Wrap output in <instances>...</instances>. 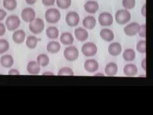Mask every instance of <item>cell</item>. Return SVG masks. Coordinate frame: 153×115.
<instances>
[{
    "label": "cell",
    "mask_w": 153,
    "mask_h": 115,
    "mask_svg": "<svg viewBox=\"0 0 153 115\" xmlns=\"http://www.w3.org/2000/svg\"><path fill=\"white\" fill-rule=\"evenodd\" d=\"M141 14L143 17H146V4H144L141 8Z\"/></svg>",
    "instance_id": "cell-40"
},
{
    "label": "cell",
    "mask_w": 153,
    "mask_h": 115,
    "mask_svg": "<svg viewBox=\"0 0 153 115\" xmlns=\"http://www.w3.org/2000/svg\"><path fill=\"white\" fill-rule=\"evenodd\" d=\"M26 70L29 74L33 75H38L40 72L41 66L37 63L36 61H30L27 64Z\"/></svg>",
    "instance_id": "cell-15"
},
{
    "label": "cell",
    "mask_w": 153,
    "mask_h": 115,
    "mask_svg": "<svg viewBox=\"0 0 153 115\" xmlns=\"http://www.w3.org/2000/svg\"><path fill=\"white\" fill-rule=\"evenodd\" d=\"M46 36L52 40L57 39L59 37V31L56 26H49L45 31Z\"/></svg>",
    "instance_id": "cell-25"
},
{
    "label": "cell",
    "mask_w": 153,
    "mask_h": 115,
    "mask_svg": "<svg viewBox=\"0 0 153 115\" xmlns=\"http://www.w3.org/2000/svg\"><path fill=\"white\" fill-rule=\"evenodd\" d=\"M123 47L119 42H112L108 47V52L110 55L116 57L121 54Z\"/></svg>",
    "instance_id": "cell-12"
},
{
    "label": "cell",
    "mask_w": 153,
    "mask_h": 115,
    "mask_svg": "<svg viewBox=\"0 0 153 115\" xmlns=\"http://www.w3.org/2000/svg\"><path fill=\"white\" fill-rule=\"evenodd\" d=\"M4 8L8 11H13L17 7V0H3Z\"/></svg>",
    "instance_id": "cell-28"
},
{
    "label": "cell",
    "mask_w": 153,
    "mask_h": 115,
    "mask_svg": "<svg viewBox=\"0 0 153 115\" xmlns=\"http://www.w3.org/2000/svg\"><path fill=\"white\" fill-rule=\"evenodd\" d=\"M84 8L86 12L89 14H94L97 13L100 8V5L97 1H94V0H90L85 2Z\"/></svg>",
    "instance_id": "cell-13"
},
{
    "label": "cell",
    "mask_w": 153,
    "mask_h": 115,
    "mask_svg": "<svg viewBox=\"0 0 153 115\" xmlns=\"http://www.w3.org/2000/svg\"><path fill=\"white\" fill-rule=\"evenodd\" d=\"M71 0H56L57 7L61 10L68 9L71 5Z\"/></svg>",
    "instance_id": "cell-30"
},
{
    "label": "cell",
    "mask_w": 153,
    "mask_h": 115,
    "mask_svg": "<svg viewBox=\"0 0 153 115\" xmlns=\"http://www.w3.org/2000/svg\"><path fill=\"white\" fill-rule=\"evenodd\" d=\"M26 34L23 30H17L12 34V40L17 44H21L26 40Z\"/></svg>",
    "instance_id": "cell-16"
},
{
    "label": "cell",
    "mask_w": 153,
    "mask_h": 115,
    "mask_svg": "<svg viewBox=\"0 0 153 115\" xmlns=\"http://www.w3.org/2000/svg\"><path fill=\"white\" fill-rule=\"evenodd\" d=\"M14 64L13 57L10 55H3L0 58V65L3 68L10 69Z\"/></svg>",
    "instance_id": "cell-18"
},
{
    "label": "cell",
    "mask_w": 153,
    "mask_h": 115,
    "mask_svg": "<svg viewBox=\"0 0 153 115\" xmlns=\"http://www.w3.org/2000/svg\"><path fill=\"white\" fill-rule=\"evenodd\" d=\"M74 74L73 69L68 66H64L63 68H61L57 72V75L60 76H74Z\"/></svg>",
    "instance_id": "cell-29"
},
{
    "label": "cell",
    "mask_w": 153,
    "mask_h": 115,
    "mask_svg": "<svg viewBox=\"0 0 153 115\" xmlns=\"http://www.w3.org/2000/svg\"><path fill=\"white\" fill-rule=\"evenodd\" d=\"M21 21L18 16L10 15L8 16L5 21V26L7 30L10 31H14L21 26Z\"/></svg>",
    "instance_id": "cell-4"
},
{
    "label": "cell",
    "mask_w": 153,
    "mask_h": 115,
    "mask_svg": "<svg viewBox=\"0 0 153 115\" xmlns=\"http://www.w3.org/2000/svg\"><path fill=\"white\" fill-rule=\"evenodd\" d=\"M29 30L35 35H39L44 31L45 22L40 18H35L34 20L29 22Z\"/></svg>",
    "instance_id": "cell-3"
},
{
    "label": "cell",
    "mask_w": 153,
    "mask_h": 115,
    "mask_svg": "<svg viewBox=\"0 0 153 115\" xmlns=\"http://www.w3.org/2000/svg\"><path fill=\"white\" fill-rule=\"evenodd\" d=\"M100 25L103 27H108L112 25L114 22V17L111 13L103 12L100 13L98 19Z\"/></svg>",
    "instance_id": "cell-8"
},
{
    "label": "cell",
    "mask_w": 153,
    "mask_h": 115,
    "mask_svg": "<svg viewBox=\"0 0 153 115\" xmlns=\"http://www.w3.org/2000/svg\"><path fill=\"white\" fill-rule=\"evenodd\" d=\"M7 13L5 11V10L3 8H0V22L3 21L4 19L7 17Z\"/></svg>",
    "instance_id": "cell-38"
},
{
    "label": "cell",
    "mask_w": 153,
    "mask_h": 115,
    "mask_svg": "<svg viewBox=\"0 0 153 115\" xmlns=\"http://www.w3.org/2000/svg\"><path fill=\"white\" fill-rule=\"evenodd\" d=\"M123 58L124 61L128 62H131L135 60L136 58V52L133 49H126L123 52Z\"/></svg>",
    "instance_id": "cell-26"
},
{
    "label": "cell",
    "mask_w": 153,
    "mask_h": 115,
    "mask_svg": "<svg viewBox=\"0 0 153 115\" xmlns=\"http://www.w3.org/2000/svg\"><path fill=\"white\" fill-rule=\"evenodd\" d=\"M137 51L141 54H145L146 52V41L142 40L137 42L136 46Z\"/></svg>",
    "instance_id": "cell-33"
},
{
    "label": "cell",
    "mask_w": 153,
    "mask_h": 115,
    "mask_svg": "<svg viewBox=\"0 0 153 115\" xmlns=\"http://www.w3.org/2000/svg\"><path fill=\"white\" fill-rule=\"evenodd\" d=\"M119 70L118 65L114 62H110L105 66V74L107 76H115L117 75Z\"/></svg>",
    "instance_id": "cell-22"
},
{
    "label": "cell",
    "mask_w": 153,
    "mask_h": 115,
    "mask_svg": "<svg viewBox=\"0 0 153 115\" xmlns=\"http://www.w3.org/2000/svg\"><path fill=\"white\" fill-rule=\"evenodd\" d=\"M84 68L89 73H94L99 69L98 62L94 59L87 60L84 63Z\"/></svg>",
    "instance_id": "cell-11"
},
{
    "label": "cell",
    "mask_w": 153,
    "mask_h": 115,
    "mask_svg": "<svg viewBox=\"0 0 153 115\" xmlns=\"http://www.w3.org/2000/svg\"><path fill=\"white\" fill-rule=\"evenodd\" d=\"M44 16L46 22L48 23L56 24L60 21L61 13L58 9L56 8H50L45 11Z\"/></svg>",
    "instance_id": "cell-1"
},
{
    "label": "cell",
    "mask_w": 153,
    "mask_h": 115,
    "mask_svg": "<svg viewBox=\"0 0 153 115\" xmlns=\"http://www.w3.org/2000/svg\"><path fill=\"white\" fill-rule=\"evenodd\" d=\"M10 49L9 42L4 38H0V55L4 54Z\"/></svg>",
    "instance_id": "cell-31"
},
{
    "label": "cell",
    "mask_w": 153,
    "mask_h": 115,
    "mask_svg": "<svg viewBox=\"0 0 153 115\" xmlns=\"http://www.w3.org/2000/svg\"><path fill=\"white\" fill-rule=\"evenodd\" d=\"M100 36L102 40L108 42L113 41L115 38L114 33L108 28L102 29L100 31Z\"/></svg>",
    "instance_id": "cell-19"
},
{
    "label": "cell",
    "mask_w": 153,
    "mask_h": 115,
    "mask_svg": "<svg viewBox=\"0 0 153 115\" xmlns=\"http://www.w3.org/2000/svg\"><path fill=\"white\" fill-rule=\"evenodd\" d=\"M0 66H1V65H0Z\"/></svg>",
    "instance_id": "cell-45"
},
{
    "label": "cell",
    "mask_w": 153,
    "mask_h": 115,
    "mask_svg": "<svg viewBox=\"0 0 153 115\" xmlns=\"http://www.w3.org/2000/svg\"><path fill=\"white\" fill-rule=\"evenodd\" d=\"M122 5L124 9L131 10L135 7L136 0H123Z\"/></svg>",
    "instance_id": "cell-32"
},
{
    "label": "cell",
    "mask_w": 153,
    "mask_h": 115,
    "mask_svg": "<svg viewBox=\"0 0 153 115\" xmlns=\"http://www.w3.org/2000/svg\"><path fill=\"white\" fill-rule=\"evenodd\" d=\"M36 62L41 67H45L49 64L50 58L46 54H40L36 58Z\"/></svg>",
    "instance_id": "cell-27"
},
{
    "label": "cell",
    "mask_w": 153,
    "mask_h": 115,
    "mask_svg": "<svg viewBox=\"0 0 153 115\" xmlns=\"http://www.w3.org/2000/svg\"><path fill=\"white\" fill-rule=\"evenodd\" d=\"M43 75H49V76H51V75H55V74L52 72L51 71H46L45 72H44L42 74Z\"/></svg>",
    "instance_id": "cell-42"
},
{
    "label": "cell",
    "mask_w": 153,
    "mask_h": 115,
    "mask_svg": "<svg viewBox=\"0 0 153 115\" xmlns=\"http://www.w3.org/2000/svg\"><path fill=\"white\" fill-rule=\"evenodd\" d=\"M138 34L140 37L146 38V24H143L140 26L139 30H138Z\"/></svg>",
    "instance_id": "cell-34"
},
{
    "label": "cell",
    "mask_w": 153,
    "mask_h": 115,
    "mask_svg": "<svg viewBox=\"0 0 153 115\" xmlns=\"http://www.w3.org/2000/svg\"><path fill=\"white\" fill-rule=\"evenodd\" d=\"M40 41V38L34 35H30L26 38V46L30 49H34L37 47L38 43Z\"/></svg>",
    "instance_id": "cell-24"
},
{
    "label": "cell",
    "mask_w": 153,
    "mask_h": 115,
    "mask_svg": "<svg viewBox=\"0 0 153 115\" xmlns=\"http://www.w3.org/2000/svg\"><path fill=\"white\" fill-rule=\"evenodd\" d=\"M79 14L75 11H71L66 13L65 17V22L66 25L70 27H75L80 22Z\"/></svg>",
    "instance_id": "cell-7"
},
{
    "label": "cell",
    "mask_w": 153,
    "mask_h": 115,
    "mask_svg": "<svg viewBox=\"0 0 153 115\" xmlns=\"http://www.w3.org/2000/svg\"><path fill=\"white\" fill-rule=\"evenodd\" d=\"M74 36L76 40L79 42H84L88 40L89 33L84 28H77L75 29Z\"/></svg>",
    "instance_id": "cell-14"
},
{
    "label": "cell",
    "mask_w": 153,
    "mask_h": 115,
    "mask_svg": "<svg viewBox=\"0 0 153 115\" xmlns=\"http://www.w3.org/2000/svg\"><path fill=\"white\" fill-rule=\"evenodd\" d=\"M60 43L65 46H71L74 42V37L70 32H63L59 36Z\"/></svg>",
    "instance_id": "cell-20"
},
{
    "label": "cell",
    "mask_w": 153,
    "mask_h": 115,
    "mask_svg": "<svg viewBox=\"0 0 153 115\" xmlns=\"http://www.w3.org/2000/svg\"><path fill=\"white\" fill-rule=\"evenodd\" d=\"M42 3L45 7H50L54 5L56 3V0H42Z\"/></svg>",
    "instance_id": "cell-35"
},
{
    "label": "cell",
    "mask_w": 153,
    "mask_h": 115,
    "mask_svg": "<svg viewBox=\"0 0 153 115\" xmlns=\"http://www.w3.org/2000/svg\"><path fill=\"white\" fill-rule=\"evenodd\" d=\"M115 21L119 25H124L130 22L131 19V14L126 9H120L115 13Z\"/></svg>",
    "instance_id": "cell-2"
},
{
    "label": "cell",
    "mask_w": 153,
    "mask_h": 115,
    "mask_svg": "<svg viewBox=\"0 0 153 115\" xmlns=\"http://www.w3.org/2000/svg\"><path fill=\"white\" fill-rule=\"evenodd\" d=\"M21 17L22 21L29 23L36 18V12L35 10L31 7H26L21 11Z\"/></svg>",
    "instance_id": "cell-9"
},
{
    "label": "cell",
    "mask_w": 153,
    "mask_h": 115,
    "mask_svg": "<svg viewBox=\"0 0 153 115\" xmlns=\"http://www.w3.org/2000/svg\"><path fill=\"white\" fill-rule=\"evenodd\" d=\"M8 74L11 75H20V72L16 69H10L8 72Z\"/></svg>",
    "instance_id": "cell-37"
},
{
    "label": "cell",
    "mask_w": 153,
    "mask_h": 115,
    "mask_svg": "<svg viewBox=\"0 0 153 115\" xmlns=\"http://www.w3.org/2000/svg\"><path fill=\"white\" fill-rule=\"evenodd\" d=\"M81 51L84 56L86 57H92L97 54L98 47L94 43L88 42H86L81 48Z\"/></svg>",
    "instance_id": "cell-6"
},
{
    "label": "cell",
    "mask_w": 153,
    "mask_h": 115,
    "mask_svg": "<svg viewBox=\"0 0 153 115\" xmlns=\"http://www.w3.org/2000/svg\"><path fill=\"white\" fill-rule=\"evenodd\" d=\"M38 0H25L26 3L29 4V5H33V4H35Z\"/></svg>",
    "instance_id": "cell-41"
},
{
    "label": "cell",
    "mask_w": 153,
    "mask_h": 115,
    "mask_svg": "<svg viewBox=\"0 0 153 115\" xmlns=\"http://www.w3.org/2000/svg\"><path fill=\"white\" fill-rule=\"evenodd\" d=\"M97 19L93 16H88L84 18L82 21V26L86 30H91L97 26Z\"/></svg>",
    "instance_id": "cell-17"
},
{
    "label": "cell",
    "mask_w": 153,
    "mask_h": 115,
    "mask_svg": "<svg viewBox=\"0 0 153 115\" xmlns=\"http://www.w3.org/2000/svg\"><path fill=\"white\" fill-rule=\"evenodd\" d=\"M0 4H1V0H0Z\"/></svg>",
    "instance_id": "cell-44"
},
{
    "label": "cell",
    "mask_w": 153,
    "mask_h": 115,
    "mask_svg": "<svg viewBox=\"0 0 153 115\" xmlns=\"http://www.w3.org/2000/svg\"><path fill=\"white\" fill-rule=\"evenodd\" d=\"M123 72L128 77L135 76L138 73V67L133 63H128L124 66Z\"/></svg>",
    "instance_id": "cell-23"
},
{
    "label": "cell",
    "mask_w": 153,
    "mask_h": 115,
    "mask_svg": "<svg viewBox=\"0 0 153 115\" xmlns=\"http://www.w3.org/2000/svg\"><path fill=\"white\" fill-rule=\"evenodd\" d=\"M94 75V76H105V74H103V73L98 72V73L95 74Z\"/></svg>",
    "instance_id": "cell-43"
},
{
    "label": "cell",
    "mask_w": 153,
    "mask_h": 115,
    "mask_svg": "<svg viewBox=\"0 0 153 115\" xmlns=\"http://www.w3.org/2000/svg\"><path fill=\"white\" fill-rule=\"evenodd\" d=\"M7 29L6 28V26L4 24L3 22H0V37H1L5 35V33H7Z\"/></svg>",
    "instance_id": "cell-36"
},
{
    "label": "cell",
    "mask_w": 153,
    "mask_h": 115,
    "mask_svg": "<svg viewBox=\"0 0 153 115\" xmlns=\"http://www.w3.org/2000/svg\"><path fill=\"white\" fill-rule=\"evenodd\" d=\"M63 56L67 61L73 62L79 58V51L76 47L68 46L63 51Z\"/></svg>",
    "instance_id": "cell-5"
},
{
    "label": "cell",
    "mask_w": 153,
    "mask_h": 115,
    "mask_svg": "<svg viewBox=\"0 0 153 115\" xmlns=\"http://www.w3.org/2000/svg\"><path fill=\"white\" fill-rule=\"evenodd\" d=\"M141 67L142 69H143V70L144 72H146V58H143L142 61H141Z\"/></svg>",
    "instance_id": "cell-39"
},
{
    "label": "cell",
    "mask_w": 153,
    "mask_h": 115,
    "mask_svg": "<svg viewBox=\"0 0 153 115\" xmlns=\"http://www.w3.org/2000/svg\"><path fill=\"white\" fill-rule=\"evenodd\" d=\"M61 49V43L58 41L52 40L48 43L46 46V49L51 54L58 53Z\"/></svg>",
    "instance_id": "cell-21"
},
{
    "label": "cell",
    "mask_w": 153,
    "mask_h": 115,
    "mask_svg": "<svg viewBox=\"0 0 153 115\" xmlns=\"http://www.w3.org/2000/svg\"><path fill=\"white\" fill-rule=\"evenodd\" d=\"M139 23L137 22H133L128 24L124 28V33L128 37H134L138 34V30L140 28Z\"/></svg>",
    "instance_id": "cell-10"
}]
</instances>
